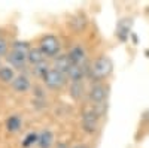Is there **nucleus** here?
<instances>
[{"label":"nucleus","instance_id":"1","mask_svg":"<svg viewBox=\"0 0 149 148\" xmlns=\"http://www.w3.org/2000/svg\"><path fill=\"white\" fill-rule=\"evenodd\" d=\"M30 43L26 41H15L10 46V51L6 57L8 60V66H10L12 69H19L22 70L27 66V53L30 49Z\"/></svg>","mask_w":149,"mask_h":148},{"label":"nucleus","instance_id":"2","mask_svg":"<svg viewBox=\"0 0 149 148\" xmlns=\"http://www.w3.org/2000/svg\"><path fill=\"white\" fill-rule=\"evenodd\" d=\"M113 72V61L107 55L102 54L98 55L88 69V75L94 82H103L106 78H109Z\"/></svg>","mask_w":149,"mask_h":148},{"label":"nucleus","instance_id":"3","mask_svg":"<svg viewBox=\"0 0 149 148\" xmlns=\"http://www.w3.org/2000/svg\"><path fill=\"white\" fill-rule=\"evenodd\" d=\"M37 46L46 58H55L61 54V42L55 34H43Z\"/></svg>","mask_w":149,"mask_h":148},{"label":"nucleus","instance_id":"4","mask_svg":"<svg viewBox=\"0 0 149 148\" xmlns=\"http://www.w3.org/2000/svg\"><path fill=\"white\" fill-rule=\"evenodd\" d=\"M110 88L109 85L104 82H94L90 90L86 91V97L93 105H104L109 99Z\"/></svg>","mask_w":149,"mask_h":148},{"label":"nucleus","instance_id":"5","mask_svg":"<svg viewBox=\"0 0 149 148\" xmlns=\"http://www.w3.org/2000/svg\"><path fill=\"white\" fill-rule=\"evenodd\" d=\"M100 115L95 112L94 108H85L81 117V127L86 135H94L98 129Z\"/></svg>","mask_w":149,"mask_h":148},{"label":"nucleus","instance_id":"6","mask_svg":"<svg viewBox=\"0 0 149 148\" xmlns=\"http://www.w3.org/2000/svg\"><path fill=\"white\" fill-rule=\"evenodd\" d=\"M66 81H67V76L64 75L63 72H60L54 67H51L48 70V73L43 76L42 82L46 88L49 90H60V88H63L64 85H66Z\"/></svg>","mask_w":149,"mask_h":148},{"label":"nucleus","instance_id":"7","mask_svg":"<svg viewBox=\"0 0 149 148\" xmlns=\"http://www.w3.org/2000/svg\"><path fill=\"white\" fill-rule=\"evenodd\" d=\"M67 57H69L70 63H72L73 66H79V67H85V66H86V61H88L86 49H85V46L81 45V43L73 45V46L69 49Z\"/></svg>","mask_w":149,"mask_h":148},{"label":"nucleus","instance_id":"8","mask_svg":"<svg viewBox=\"0 0 149 148\" xmlns=\"http://www.w3.org/2000/svg\"><path fill=\"white\" fill-rule=\"evenodd\" d=\"M31 87H33L31 79H30L29 75H26V73H17L15 79L10 82V88L15 93H19V94H24V93L30 91Z\"/></svg>","mask_w":149,"mask_h":148},{"label":"nucleus","instance_id":"9","mask_svg":"<svg viewBox=\"0 0 149 148\" xmlns=\"http://www.w3.org/2000/svg\"><path fill=\"white\" fill-rule=\"evenodd\" d=\"M46 61V57L43 55V53L39 49V46H31L27 53V65H30L31 67L39 66Z\"/></svg>","mask_w":149,"mask_h":148},{"label":"nucleus","instance_id":"10","mask_svg":"<svg viewBox=\"0 0 149 148\" xmlns=\"http://www.w3.org/2000/svg\"><path fill=\"white\" fill-rule=\"evenodd\" d=\"M90 69V67H88ZM88 69L86 67H79V66H70L67 73H66V76L67 79H70V82H82L84 78L88 75Z\"/></svg>","mask_w":149,"mask_h":148},{"label":"nucleus","instance_id":"11","mask_svg":"<svg viewBox=\"0 0 149 148\" xmlns=\"http://www.w3.org/2000/svg\"><path fill=\"white\" fill-rule=\"evenodd\" d=\"M54 142H55V136L51 130L39 132V141H37V147L39 148H52Z\"/></svg>","mask_w":149,"mask_h":148},{"label":"nucleus","instance_id":"12","mask_svg":"<svg viewBox=\"0 0 149 148\" xmlns=\"http://www.w3.org/2000/svg\"><path fill=\"white\" fill-rule=\"evenodd\" d=\"M5 126H6V130L9 133H17L22 127V118L19 115H10V117L6 118Z\"/></svg>","mask_w":149,"mask_h":148},{"label":"nucleus","instance_id":"13","mask_svg":"<svg viewBox=\"0 0 149 148\" xmlns=\"http://www.w3.org/2000/svg\"><path fill=\"white\" fill-rule=\"evenodd\" d=\"M70 66H72V63H70V60H69L67 54H60L58 57L54 58V65H52V67L57 69V70H60V72H63L64 75L67 73V70H69Z\"/></svg>","mask_w":149,"mask_h":148},{"label":"nucleus","instance_id":"14","mask_svg":"<svg viewBox=\"0 0 149 148\" xmlns=\"http://www.w3.org/2000/svg\"><path fill=\"white\" fill-rule=\"evenodd\" d=\"M17 76V70L15 69H12L10 66L5 65V66H0V82H3V84H9L15 79Z\"/></svg>","mask_w":149,"mask_h":148},{"label":"nucleus","instance_id":"15","mask_svg":"<svg viewBox=\"0 0 149 148\" xmlns=\"http://www.w3.org/2000/svg\"><path fill=\"white\" fill-rule=\"evenodd\" d=\"M37 141H39V132H29L22 138L21 147L22 148H33L34 145H37Z\"/></svg>","mask_w":149,"mask_h":148},{"label":"nucleus","instance_id":"16","mask_svg":"<svg viewBox=\"0 0 149 148\" xmlns=\"http://www.w3.org/2000/svg\"><path fill=\"white\" fill-rule=\"evenodd\" d=\"M52 66H49V63L48 61H45V63H42V65H39V66H34V67H31V72H33V75L36 76V78H39V79H43V76L48 73V70L51 69Z\"/></svg>","mask_w":149,"mask_h":148},{"label":"nucleus","instance_id":"17","mask_svg":"<svg viewBox=\"0 0 149 148\" xmlns=\"http://www.w3.org/2000/svg\"><path fill=\"white\" fill-rule=\"evenodd\" d=\"M125 20H121L118 22V26H116V34H118V38L121 41H127L128 38V34H130V26H125Z\"/></svg>","mask_w":149,"mask_h":148},{"label":"nucleus","instance_id":"18","mask_svg":"<svg viewBox=\"0 0 149 148\" xmlns=\"http://www.w3.org/2000/svg\"><path fill=\"white\" fill-rule=\"evenodd\" d=\"M69 90H70L72 97L78 100V99L84 94V82H70Z\"/></svg>","mask_w":149,"mask_h":148},{"label":"nucleus","instance_id":"19","mask_svg":"<svg viewBox=\"0 0 149 148\" xmlns=\"http://www.w3.org/2000/svg\"><path fill=\"white\" fill-rule=\"evenodd\" d=\"M70 24H72L70 27H72L73 30H78V32H79V30H82V29L86 26V18H85V15L79 14V15H76V17L72 20Z\"/></svg>","mask_w":149,"mask_h":148},{"label":"nucleus","instance_id":"20","mask_svg":"<svg viewBox=\"0 0 149 148\" xmlns=\"http://www.w3.org/2000/svg\"><path fill=\"white\" fill-rule=\"evenodd\" d=\"M9 51H10V48H9L8 41L3 38V36H0V58H3V57L6 58Z\"/></svg>","mask_w":149,"mask_h":148},{"label":"nucleus","instance_id":"21","mask_svg":"<svg viewBox=\"0 0 149 148\" xmlns=\"http://www.w3.org/2000/svg\"><path fill=\"white\" fill-rule=\"evenodd\" d=\"M73 148H90L88 145H85V144H78V145H74Z\"/></svg>","mask_w":149,"mask_h":148}]
</instances>
